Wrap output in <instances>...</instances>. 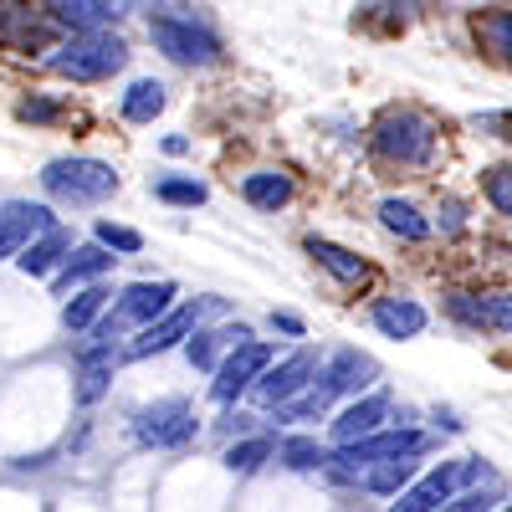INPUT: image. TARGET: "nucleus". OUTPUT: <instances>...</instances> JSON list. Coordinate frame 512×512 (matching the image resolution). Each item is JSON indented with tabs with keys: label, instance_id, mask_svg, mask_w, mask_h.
I'll use <instances>...</instances> for the list:
<instances>
[{
	"label": "nucleus",
	"instance_id": "29",
	"mask_svg": "<svg viewBox=\"0 0 512 512\" xmlns=\"http://www.w3.org/2000/svg\"><path fill=\"white\" fill-rule=\"evenodd\" d=\"M47 11L67 26V31H98L108 16L98 11V0H47Z\"/></svg>",
	"mask_w": 512,
	"mask_h": 512
},
{
	"label": "nucleus",
	"instance_id": "9",
	"mask_svg": "<svg viewBox=\"0 0 512 512\" xmlns=\"http://www.w3.org/2000/svg\"><path fill=\"white\" fill-rule=\"evenodd\" d=\"M134 436L139 446H154V451H175V446H190L195 441V410L185 400H154L134 415Z\"/></svg>",
	"mask_w": 512,
	"mask_h": 512
},
{
	"label": "nucleus",
	"instance_id": "27",
	"mask_svg": "<svg viewBox=\"0 0 512 512\" xmlns=\"http://www.w3.org/2000/svg\"><path fill=\"white\" fill-rule=\"evenodd\" d=\"M277 456V441L272 436H251V441H236L221 461H226V472H236V477H251V472H262V466Z\"/></svg>",
	"mask_w": 512,
	"mask_h": 512
},
{
	"label": "nucleus",
	"instance_id": "38",
	"mask_svg": "<svg viewBox=\"0 0 512 512\" xmlns=\"http://www.w3.org/2000/svg\"><path fill=\"white\" fill-rule=\"evenodd\" d=\"M497 492H502L497 482H492L487 492H482V487H472V492H456V497H451L446 507H456V512H477V507H497Z\"/></svg>",
	"mask_w": 512,
	"mask_h": 512
},
{
	"label": "nucleus",
	"instance_id": "13",
	"mask_svg": "<svg viewBox=\"0 0 512 512\" xmlns=\"http://www.w3.org/2000/svg\"><path fill=\"white\" fill-rule=\"evenodd\" d=\"M384 420H390V395H354L349 410L333 415V441L349 446L359 436H374V431H384Z\"/></svg>",
	"mask_w": 512,
	"mask_h": 512
},
{
	"label": "nucleus",
	"instance_id": "31",
	"mask_svg": "<svg viewBox=\"0 0 512 512\" xmlns=\"http://www.w3.org/2000/svg\"><path fill=\"white\" fill-rule=\"evenodd\" d=\"M482 333H512V292H482Z\"/></svg>",
	"mask_w": 512,
	"mask_h": 512
},
{
	"label": "nucleus",
	"instance_id": "5",
	"mask_svg": "<svg viewBox=\"0 0 512 512\" xmlns=\"http://www.w3.org/2000/svg\"><path fill=\"white\" fill-rule=\"evenodd\" d=\"M175 297H180L175 282H134V287H123L118 308L108 318H98L93 328H98V338H108V344H113L123 328H144V323L164 318L169 308H175Z\"/></svg>",
	"mask_w": 512,
	"mask_h": 512
},
{
	"label": "nucleus",
	"instance_id": "36",
	"mask_svg": "<svg viewBox=\"0 0 512 512\" xmlns=\"http://www.w3.org/2000/svg\"><path fill=\"white\" fill-rule=\"evenodd\" d=\"M16 118H21V123H62L67 113H62V103H52V98H26V103H16Z\"/></svg>",
	"mask_w": 512,
	"mask_h": 512
},
{
	"label": "nucleus",
	"instance_id": "14",
	"mask_svg": "<svg viewBox=\"0 0 512 512\" xmlns=\"http://www.w3.org/2000/svg\"><path fill=\"white\" fill-rule=\"evenodd\" d=\"M303 251L313 256V262H318L333 282H344V287H364V282L374 277V267L364 262V256H359V251H349V246H338V241L308 236V241H303Z\"/></svg>",
	"mask_w": 512,
	"mask_h": 512
},
{
	"label": "nucleus",
	"instance_id": "6",
	"mask_svg": "<svg viewBox=\"0 0 512 512\" xmlns=\"http://www.w3.org/2000/svg\"><path fill=\"white\" fill-rule=\"evenodd\" d=\"M221 308H226L221 297H195V303H185V308H169L164 318L144 323L139 338H134V344H128L123 354H128V359H154V354H164V349L185 344V338L200 328V318H205V313H221Z\"/></svg>",
	"mask_w": 512,
	"mask_h": 512
},
{
	"label": "nucleus",
	"instance_id": "3",
	"mask_svg": "<svg viewBox=\"0 0 512 512\" xmlns=\"http://www.w3.org/2000/svg\"><path fill=\"white\" fill-rule=\"evenodd\" d=\"M41 190H47L52 200L62 205H98L118 190V175H113V164L103 159H52L47 169H41Z\"/></svg>",
	"mask_w": 512,
	"mask_h": 512
},
{
	"label": "nucleus",
	"instance_id": "15",
	"mask_svg": "<svg viewBox=\"0 0 512 512\" xmlns=\"http://www.w3.org/2000/svg\"><path fill=\"white\" fill-rule=\"evenodd\" d=\"M369 323L384 338H420L425 323H431V313H425L415 297H379V303L369 308Z\"/></svg>",
	"mask_w": 512,
	"mask_h": 512
},
{
	"label": "nucleus",
	"instance_id": "40",
	"mask_svg": "<svg viewBox=\"0 0 512 512\" xmlns=\"http://www.w3.org/2000/svg\"><path fill=\"white\" fill-rule=\"evenodd\" d=\"M98 11H103L108 21H118V16H128V11H134V0H98Z\"/></svg>",
	"mask_w": 512,
	"mask_h": 512
},
{
	"label": "nucleus",
	"instance_id": "41",
	"mask_svg": "<svg viewBox=\"0 0 512 512\" xmlns=\"http://www.w3.org/2000/svg\"><path fill=\"white\" fill-rule=\"evenodd\" d=\"M164 154H190V139H185V134H169V139H164Z\"/></svg>",
	"mask_w": 512,
	"mask_h": 512
},
{
	"label": "nucleus",
	"instance_id": "1",
	"mask_svg": "<svg viewBox=\"0 0 512 512\" xmlns=\"http://www.w3.org/2000/svg\"><path fill=\"white\" fill-rule=\"evenodd\" d=\"M374 154L384 164H400V169H431L436 149H441V123L420 108H384L369 128Z\"/></svg>",
	"mask_w": 512,
	"mask_h": 512
},
{
	"label": "nucleus",
	"instance_id": "34",
	"mask_svg": "<svg viewBox=\"0 0 512 512\" xmlns=\"http://www.w3.org/2000/svg\"><path fill=\"white\" fill-rule=\"evenodd\" d=\"M98 241H103V246H113V251H123V256L144 251V236H139V231H128V226H113V221H98Z\"/></svg>",
	"mask_w": 512,
	"mask_h": 512
},
{
	"label": "nucleus",
	"instance_id": "16",
	"mask_svg": "<svg viewBox=\"0 0 512 512\" xmlns=\"http://www.w3.org/2000/svg\"><path fill=\"white\" fill-rule=\"evenodd\" d=\"M323 379L333 384V395H364L369 384L379 379V364L359 349H338L328 364H323Z\"/></svg>",
	"mask_w": 512,
	"mask_h": 512
},
{
	"label": "nucleus",
	"instance_id": "42",
	"mask_svg": "<svg viewBox=\"0 0 512 512\" xmlns=\"http://www.w3.org/2000/svg\"><path fill=\"white\" fill-rule=\"evenodd\" d=\"M436 425H441V431H451V436H456V431H461V425H466V420H456L451 410H436Z\"/></svg>",
	"mask_w": 512,
	"mask_h": 512
},
{
	"label": "nucleus",
	"instance_id": "7",
	"mask_svg": "<svg viewBox=\"0 0 512 512\" xmlns=\"http://www.w3.org/2000/svg\"><path fill=\"white\" fill-rule=\"evenodd\" d=\"M57 31H67L52 11H36L26 0H0V47L31 57V52H52L57 47Z\"/></svg>",
	"mask_w": 512,
	"mask_h": 512
},
{
	"label": "nucleus",
	"instance_id": "22",
	"mask_svg": "<svg viewBox=\"0 0 512 512\" xmlns=\"http://www.w3.org/2000/svg\"><path fill=\"white\" fill-rule=\"evenodd\" d=\"M415 456H420V451H405V456H384V461H374L369 472H364V487H369L374 497H400V492L410 487V477H415Z\"/></svg>",
	"mask_w": 512,
	"mask_h": 512
},
{
	"label": "nucleus",
	"instance_id": "26",
	"mask_svg": "<svg viewBox=\"0 0 512 512\" xmlns=\"http://www.w3.org/2000/svg\"><path fill=\"white\" fill-rule=\"evenodd\" d=\"M333 400H338L333 384L323 379V384H313V390H297L292 400H282V405H277V420H323Z\"/></svg>",
	"mask_w": 512,
	"mask_h": 512
},
{
	"label": "nucleus",
	"instance_id": "17",
	"mask_svg": "<svg viewBox=\"0 0 512 512\" xmlns=\"http://www.w3.org/2000/svg\"><path fill=\"white\" fill-rule=\"evenodd\" d=\"M113 369H118V354H113L108 338H98V344L82 354V369H77V405H98L113 384Z\"/></svg>",
	"mask_w": 512,
	"mask_h": 512
},
{
	"label": "nucleus",
	"instance_id": "10",
	"mask_svg": "<svg viewBox=\"0 0 512 512\" xmlns=\"http://www.w3.org/2000/svg\"><path fill=\"white\" fill-rule=\"evenodd\" d=\"M272 364V349L256 344V338H246V344L231 349V359L216 369V384H210V395H216V405H236L256 379H262V369Z\"/></svg>",
	"mask_w": 512,
	"mask_h": 512
},
{
	"label": "nucleus",
	"instance_id": "18",
	"mask_svg": "<svg viewBox=\"0 0 512 512\" xmlns=\"http://www.w3.org/2000/svg\"><path fill=\"white\" fill-rule=\"evenodd\" d=\"M113 246H103V241H93V246H77L67 262H62V272H57V297H67L72 287H88V282H98L108 267H113V256H108Z\"/></svg>",
	"mask_w": 512,
	"mask_h": 512
},
{
	"label": "nucleus",
	"instance_id": "37",
	"mask_svg": "<svg viewBox=\"0 0 512 512\" xmlns=\"http://www.w3.org/2000/svg\"><path fill=\"white\" fill-rule=\"evenodd\" d=\"M436 226H441V236H461V231H466V205H461L456 195H446V200H441Z\"/></svg>",
	"mask_w": 512,
	"mask_h": 512
},
{
	"label": "nucleus",
	"instance_id": "4",
	"mask_svg": "<svg viewBox=\"0 0 512 512\" xmlns=\"http://www.w3.org/2000/svg\"><path fill=\"white\" fill-rule=\"evenodd\" d=\"M149 41L180 67H216L221 62V41L210 36L195 16H154L149 21Z\"/></svg>",
	"mask_w": 512,
	"mask_h": 512
},
{
	"label": "nucleus",
	"instance_id": "11",
	"mask_svg": "<svg viewBox=\"0 0 512 512\" xmlns=\"http://www.w3.org/2000/svg\"><path fill=\"white\" fill-rule=\"evenodd\" d=\"M318 374V359H313V349H297V354H287L282 364H267L262 369V379L251 384V395H256V405H282V400H292L297 390H308V379Z\"/></svg>",
	"mask_w": 512,
	"mask_h": 512
},
{
	"label": "nucleus",
	"instance_id": "19",
	"mask_svg": "<svg viewBox=\"0 0 512 512\" xmlns=\"http://www.w3.org/2000/svg\"><path fill=\"white\" fill-rule=\"evenodd\" d=\"M67 256H72V236H67L62 226H52V231H41V236L16 256V267H21L26 277H47L57 262H67Z\"/></svg>",
	"mask_w": 512,
	"mask_h": 512
},
{
	"label": "nucleus",
	"instance_id": "30",
	"mask_svg": "<svg viewBox=\"0 0 512 512\" xmlns=\"http://www.w3.org/2000/svg\"><path fill=\"white\" fill-rule=\"evenodd\" d=\"M154 200H164V205H205V185L200 180H180V175H164L159 185H154Z\"/></svg>",
	"mask_w": 512,
	"mask_h": 512
},
{
	"label": "nucleus",
	"instance_id": "25",
	"mask_svg": "<svg viewBox=\"0 0 512 512\" xmlns=\"http://www.w3.org/2000/svg\"><path fill=\"white\" fill-rule=\"evenodd\" d=\"M164 82H154V77H139L134 88L123 93V118L128 123H154L159 113H164Z\"/></svg>",
	"mask_w": 512,
	"mask_h": 512
},
{
	"label": "nucleus",
	"instance_id": "2",
	"mask_svg": "<svg viewBox=\"0 0 512 512\" xmlns=\"http://www.w3.org/2000/svg\"><path fill=\"white\" fill-rule=\"evenodd\" d=\"M128 62V47L108 31H72V41L52 47L47 57V72L52 77H67V82H103L113 72H123Z\"/></svg>",
	"mask_w": 512,
	"mask_h": 512
},
{
	"label": "nucleus",
	"instance_id": "8",
	"mask_svg": "<svg viewBox=\"0 0 512 512\" xmlns=\"http://www.w3.org/2000/svg\"><path fill=\"white\" fill-rule=\"evenodd\" d=\"M466 482H492L487 461H477V456H466V461H441L436 472H425L415 487H405L395 507H400V512H431V507L451 502Z\"/></svg>",
	"mask_w": 512,
	"mask_h": 512
},
{
	"label": "nucleus",
	"instance_id": "23",
	"mask_svg": "<svg viewBox=\"0 0 512 512\" xmlns=\"http://www.w3.org/2000/svg\"><path fill=\"white\" fill-rule=\"evenodd\" d=\"M108 297H113V292H108V287H98V282H93V287H82V292L72 297V303L62 308V328H67V333H88V328L103 318Z\"/></svg>",
	"mask_w": 512,
	"mask_h": 512
},
{
	"label": "nucleus",
	"instance_id": "24",
	"mask_svg": "<svg viewBox=\"0 0 512 512\" xmlns=\"http://www.w3.org/2000/svg\"><path fill=\"white\" fill-rule=\"evenodd\" d=\"M477 41L502 62V67H512V6H502V11H482L477 16Z\"/></svg>",
	"mask_w": 512,
	"mask_h": 512
},
{
	"label": "nucleus",
	"instance_id": "35",
	"mask_svg": "<svg viewBox=\"0 0 512 512\" xmlns=\"http://www.w3.org/2000/svg\"><path fill=\"white\" fill-rule=\"evenodd\" d=\"M221 344H226V333H190L185 354H190L195 369H210V364H216V349H221Z\"/></svg>",
	"mask_w": 512,
	"mask_h": 512
},
{
	"label": "nucleus",
	"instance_id": "33",
	"mask_svg": "<svg viewBox=\"0 0 512 512\" xmlns=\"http://www.w3.org/2000/svg\"><path fill=\"white\" fill-rule=\"evenodd\" d=\"M446 313H451L461 328L482 333V292H451V297H446Z\"/></svg>",
	"mask_w": 512,
	"mask_h": 512
},
{
	"label": "nucleus",
	"instance_id": "21",
	"mask_svg": "<svg viewBox=\"0 0 512 512\" xmlns=\"http://www.w3.org/2000/svg\"><path fill=\"white\" fill-rule=\"evenodd\" d=\"M241 200L256 210H282L292 200V175H282V169H251L241 180Z\"/></svg>",
	"mask_w": 512,
	"mask_h": 512
},
{
	"label": "nucleus",
	"instance_id": "39",
	"mask_svg": "<svg viewBox=\"0 0 512 512\" xmlns=\"http://www.w3.org/2000/svg\"><path fill=\"white\" fill-rule=\"evenodd\" d=\"M272 328L287 333V338H303V333H308V323L297 318V313H272Z\"/></svg>",
	"mask_w": 512,
	"mask_h": 512
},
{
	"label": "nucleus",
	"instance_id": "32",
	"mask_svg": "<svg viewBox=\"0 0 512 512\" xmlns=\"http://www.w3.org/2000/svg\"><path fill=\"white\" fill-rule=\"evenodd\" d=\"M482 190H487V200H492L497 216L512 221V164H492L487 180H482Z\"/></svg>",
	"mask_w": 512,
	"mask_h": 512
},
{
	"label": "nucleus",
	"instance_id": "28",
	"mask_svg": "<svg viewBox=\"0 0 512 512\" xmlns=\"http://www.w3.org/2000/svg\"><path fill=\"white\" fill-rule=\"evenodd\" d=\"M277 461L287 466V472H323L328 466V451L313 441V436H292L277 446Z\"/></svg>",
	"mask_w": 512,
	"mask_h": 512
},
{
	"label": "nucleus",
	"instance_id": "20",
	"mask_svg": "<svg viewBox=\"0 0 512 512\" xmlns=\"http://www.w3.org/2000/svg\"><path fill=\"white\" fill-rule=\"evenodd\" d=\"M379 226L390 236H400V241H410V246H420L425 236H431V216H420V205H410L400 195L379 200Z\"/></svg>",
	"mask_w": 512,
	"mask_h": 512
},
{
	"label": "nucleus",
	"instance_id": "12",
	"mask_svg": "<svg viewBox=\"0 0 512 512\" xmlns=\"http://www.w3.org/2000/svg\"><path fill=\"white\" fill-rule=\"evenodd\" d=\"M41 231H52V210L47 205H31V200L0 205V256H21Z\"/></svg>",
	"mask_w": 512,
	"mask_h": 512
}]
</instances>
